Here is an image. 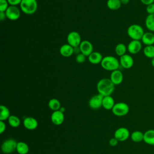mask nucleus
Returning <instances> with one entry per match:
<instances>
[{
    "label": "nucleus",
    "mask_w": 154,
    "mask_h": 154,
    "mask_svg": "<svg viewBox=\"0 0 154 154\" xmlns=\"http://www.w3.org/2000/svg\"><path fill=\"white\" fill-rule=\"evenodd\" d=\"M96 87L99 94L106 96H110L113 93L115 85L109 78H102L98 81Z\"/></svg>",
    "instance_id": "f257e3e1"
},
{
    "label": "nucleus",
    "mask_w": 154,
    "mask_h": 154,
    "mask_svg": "<svg viewBox=\"0 0 154 154\" xmlns=\"http://www.w3.org/2000/svg\"><path fill=\"white\" fill-rule=\"evenodd\" d=\"M100 64L103 69L112 72L119 69L120 66V62L115 57L108 55L103 58Z\"/></svg>",
    "instance_id": "f03ea898"
},
{
    "label": "nucleus",
    "mask_w": 154,
    "mask_h": 154,
    "mask_svg": "<svg viewBox=\"0 0 154 154\" xmlns=\"http://www.w3.org/2000/svg\"><path fill=\"white\" fill-rule=\"evenodd\" d=\"M128 35L134 40H141L144 31L143 28L138 24H132L127 29Z\"/></svg>",
    "instance_id": "7ed1b4c3"
},
{
    "label": "nucleus",
    "mask_w": 154,
    "mask_h": 154,
    "mask_svg": "<svg viewBox=\"0 0 154 154\" xmlns=\"http://www.w3.org/2000/svg\"><path fill=\"white\" fill-rule=\"evenodd\" d=\"M20 9L26 14H32L37 10L38 4L37 0H22Z\"/></svg>",
    "instance_id": "20e7f679"
},
{
    "label": "nucleus",
    "mask_w": 154,
    "mask_h": 154,
    "mask_svg": "<svg viewBox=\"0 0 154 154\" xmlns=\"http://www.w3.org/2000/svg\"><path fill=\"white\" fill-rule=\"evenodd\" d=\"M111 110L115 116L122 117L126 116L129 112V107L125 102H120L116 103Z\"/></svg>",
    "instance_id": "39448f33"
},
{
    "label": "nucleus",
    "mask_w": 154,
    "mask_h": 154,
    "mask_svg": "<svg viewBox=\"0 0 154 154\" xmlns=\"http://www.w3.org/2000/svg\"><path fill=\"white\" fill-rule=\"evenodd\" d=\"M17 142L13 138L5 140L1 145V150L5 154H9L16 150Z\"/></svg>",
    "instance_id": "423d86ee"
},
{
    "label": "nucleus",
    "mask_w": 154,
    "mask_h": 154,
    "mask_svg": "<svg viewBox=\"0 0 154 154\" xmlns=\"http://www.w3.org/2000/svg\"><path fill=\"white\" fill-rule=\"evenodd\" d=\"M67 43L73 48L79 46L82 40L80 34L77 31H71L67 36Z\"/></svg>",
    "instance_id": "0eeeda50"
},
{
    "label": "nucleus",
    "mask_w": 154,
    "mask_h": 154,
    "mask_svg": "<svg viewBox=\"0 0 154 154\" xmlns=\"http://www.w3.org/2000/svg\"><path fill=\"white\" fill-rule=\"evenodd\" d=\"M20 9L17 6L10 5L5 11L7 18L10 20H16L20 16Z\"/></svg>",
    "instance_id": "6e6552de"
},
{
    "label": "nucleus",
    "mask_w": 154,
    "mask_h": 154,
    "mask_svg": "<svg viewBox=\"0 0 154 154\" xmlns=\"http://www.w3.org/2000/svg\"><path fill=\"white\" fill-rule=\"evenodd\" d=\"M129 130L125 127H121L116 130L114 137L116 138L119 141H125L128 139L130 136Z\"/></svg>",
    "instance_id": "1a4fd4ad"
},
{
    "label": "nucleus",
    "mask_w": 154,
    "mask_h": 154,
    "mask_svg": "<svg viewBox=\"0 0 154 154\" xmlns=\"http://www.w3.org/2000/svg\"><path fill=\"white\" fill-rule=\"evenodd\" d=\"M103 97V96L100 94L94 95L89 100V106L93 109L100 108L101 106H102Z\"/></svg>",
    "instance_id": "9d476101"
},
{
    "label": "nucleus",
    "mask_w": 154,
    "mask_h": 154,
    "mask_svg": "<svg viewBox=\"0 0 154 154\" xmlns=\"http://www.w3.org/2000/svg\"><path fill=\"white\" fill-rule=\"evenodd\" d=\"M127 49L131 54H136L140 52L142 49V42L140 40H132L128 45Z\"/></svg>",
    "instance_id": "9b49d317"
},
{
    "label": "nucleus",
    "mask_w": 154,
    "mask_h": 154,
    "mask_svg": "<svg viewBox=\"0 0 154 154\" xmlns=\"http://www.w3.org/2000/svg\"><path fill=\"white\" fill-rule=\"evenodd\" d=\"M79 46L81 53L87 57L93 52V46L88 40H82Z\"/></svg>",
    "instance_id": "f8f14e48"
},
{
    "label": "nucleus",
    "mask_w": 154,
    "mask_h": 154,
    "mask_svg": "<svg viewBox=\"0 0 154 154\" xmlns=\"http://www.w3.org/2000/svg\"><path fill=\"white\" fill-rule=\"evenodd\" d=\"M120 65L124 69H130L134 65V59L129 54H125L120 57Z\"/></svg>",
    "instance_id": "ddd939ff"
},
{
    "label": "nucleus",
    "mask_w": 154,
    "mask_h": 154,
    "mask_svg": "<svg viewBox=\"0 0 154 154\" xmlns=\"http://www.w3.org/2000/svg\"><path fill=\"white\" fill-rule=\"evenodd\" d=\"M51 120L55 125L58 126L61 125L64 120V112H61L60 110L53 111L51 116Z\"/></svg>",
    "instance_id": "4468645a"
},
{
    "label": "nucleus",
    "mask_w": 154,
    "mask_h": 154,
    "mask_svg": "<svg viewBox=\"0 0 154 154\" xmlns=\"http://www.w3.org/2000/svg\"><path fill=\"white\" fill-rule=\"evenodd\" d=\"M109 79L115 85H119L123 80V73L119 69L114 70L111 72Z\"/></svg>",
    "instance_id": "2eb2a0df"
},
{
    "label": "nucleus",
    "mask_w": 154,
    "mask_h": 154,
    "mask_svg": "<svg viewBox=\"0 0 154 154\" xmlns=\"http://www.w3.org/2000/svg\"><path fill=\"white\" fill-rule=\"evenodd\" d=\"M24 127L28 130H34L38 126L37 120L32 117H27L23 121Z\"/></svg>",
    "instance_id": "dca6fc26"
},
{
    "label": "nucleus",
    "mask_w": 154,
    "mask_h": 154,
    "mask_svg": "<svg viewBox=\"0 0 154 154\" xmlns=\"http://www.w3.org/2000/svg\"><path fill=\"white\" fill-rule=\"evenodd\" d=\"M60 53L64 57H69L74 54L73 48L68 43L64 44L60 48Z\"/></svg>",
    "instance_id": "f3484780"
},
{
    "label": "nucleus",
    "mask_w": 154,
    "mask_h": 154,
    "mask_svg": "<svg viewBox=\"0 0 154 154\" xmlns=\"http://www.w3.org/2000/svg\"><path fill=\"white\" fill-rule=\"evenodd\" d=\"M141 42L146 46H150L154 45V34L152 32L148 31L144 32Z\"/></svg>",
    "instance_id": "a211bd4d"
},
{
    "label": "nucleus",
    "mask_w": 154,
    "mask_h": 154,
    "mask_svg": "<svg viewBox=\"0 0 154 154\" xmlns=\"http://www.w3.org/2000/svg\"><path fill=\"white\" fill-rule=\"evenodd\" d=\"M103 58V57H102V55L100 52L95 51L93 52L88 57V60L90 63L93 64H97L101 63Z\"/></svg>",
    "instance_id": "6ab92c4d"
},
{
    "label": "nucleus",
    "mask_w": 154,
    "mask_h": 154,
    "mask_svg": "<svg viewBox=\"0 0 154 154\" xmlns=\"http://www.w3.org/2000/svg\"><path fill=\"white\" fill-rule=\"evenodd\" d=\"M115 105V102L112 96H103L102 100V107L107 110L112 109Z\"/></svg>",
    "instance_id": "aec40b11"
},
{
    "label": "nucleus",
    "mask_w": 154,
    "mask_h": 154,
    "mask_svg": "<svg viewBox=\"0 0 154 154\" xmlns=\"http://www.w3.org/2000/svg\"><path fill=\"white\" fill-rule=\"evenodd\" d=\"M143 141L149 145L154 146V129H149L144 133Z\"/></svg>",
    "instance_id": "412c9836"
},
{
    "label": "nucleus",
    "mask_w": 154,
    "mask_h": 154,
    "mask_svg": "<svg viewBox=\"0 0 154 154\" xmlns=\"http://www.w3.org/2000/svg\"><path fill=\"white\" fill-rule=\"evenodd\" d=\"M145 26L150 32H154V14H148L145 19Z\"/></svg>",
    "instance_id": "4be33fe9"
},
{
    "label": "nucleus",
    "mask_w": 154,
    "mask_h": 154,
    "mask_svg": "<svg viewBox=\"0 0 154 154\" xmlns=\"http://www.w3.org/2000/svg\"><path fill=\"white\" fill-rule=\"evenodd\" d=\"M16 150L19 154H27L29 152V146L26 143L20 141L17 143Z\"/></svg>",
    "instance_id": "5701e85b"
},
{
    "label": "nucleus",
    "mask_w": 154,
    "mask_h": 154,
    "mask_svg": "<svg viewBox=\"0 0 154 154\" xmlns=\"http://www.w3.org/2000/svg\"><path fill=\"white\" fill-rule=\"evenodd\" d=\"M0 121H5L8 120L10 116V112L9 109L5 105H1L0 106Z\"/></svg>",
    "instance_id": "b1692460"
},
{
    "label": "nucleus",
    "mask_w": 154,
    "mask_h": 154,
    "mask_svg": "<svg viewBox=\"0 0 154 154\" xmlns=\"http://www.w3.org/2000/svg\"><path fill=\"white\" fill-rule=\"evenodd\" d=\"M131 140L135 143H139L144 140V133L140 131H135L131 134Z\"/></svg>",
    "instance_id": "393cba45"
},
{
    "label": "nucleus",
    "mask_w": 154,
    "mask_h": 154,
    "mask_svg": "<svg viewBox=\"0 0 154 154\" xmlns=\"http://www.w3.org/2000/svg\"><path fill=\"white\" fill-rule=\"evenodd\" d=\"M106 5L111 10H117L121 7L122 3L120 0H108Z\"/></svg>",
    "instance_id": "a878e982"
},
{
    "label": "nucleus",
    "mask_w": 154,
    "mask_h": 154,
    "mask_svg": "<svg viewBox=\"0 0 154 154\" xmlns=\"http://www.w3.org/2000/svg\"><path fill=\"white\" fill-rule=\"evenodd\" d=\"M48 107L53 111L60 110L61 108L60 102L55 98L51 99L48 102Z\"/></svg>",
    "instance_id": "bb28decb"
},
{
    "label": "nucleus",
    "mask_w": 154,
    "mask_h": 154,
    "mask_svg": "<svg viewBox=\"0 0 154 154\" xmlns=\"http://www.w3.org/2000/svg\"><path fill=\"white\" fill-rule=\"evenodd\" d=\"M128 51L127 46L123 43H119L116 46L115 48V52L117 55L121 57L125 54H126V51Z\"/></svg>",
    "instance_id": "cd10ccee"
},
{
    "label": "nucleus",
    "mask_w": 154,
    "mask_h": 154,
    "mask_svg": "<svg viewBox=\"0 0 154 154\" xmlns=\"http://www.w3.org/2000/svg\"><path fill=\"white\" fill-rule=\"evenodd\" d=\"M143 54L146 57L153 58L154 57V45L146 46L143 49Z\"/></svg>",
    "instance_id": "c85d7f7f"
},
{
    "label": "nucleus",
    "mask_w": 154,
    "mask_h": 154,
    "mask_svg": "<svg viewBox=\"0 0 154 154\" xmlns=\"http://www.w3.org/2000/svg\"><path fill=\"white\" fill-rule=\"evenodd\" d=\"M9 125L13 128H17L20 124V120L19 118L14 115H11L8 119Z\"/></svg>",
    "instance_id": "c756f323"
},
{
    "label": "nucleus",
    "mask_w": 154,
    "mask_h": 154,
    "mask_svg": "<svg viewBox=\"0 0 154 154\" xmlns=\"http://www.w3.org/2000/svg\"><path fill=\"white\" fill-rule=\"evenodd\" d=\"M9 6L7 0H0V11L5 12Z\"/></svg>",
    "instance_id": "7c9ffc66"
},
{
    "label": "nucleus",
    "mask_w": 154,
    "mask_h": 154,
    "mask_svg": "<svg viewBox=\"0 0 154 154\" xmlns=\"http://www.w3.org/2000/svg\"><path fill=\"white\" fill-rule=\"evenodd\" d=\"M86 60V56L82 53H79L76 55L75 60L78 63H83Z\"/></svg>",
    "instance_id": "2f4dec72"
},
{
    "label": "nucleus",
    "mask_w": 154,
    "mask_h": 154,
    "mask_svg": "<svg viewBox=\"0 0 154 154\" xmlns=\"http://www.w3.org/2000/svg\"><path fill=\"white\" fill-rule=\"evenodd\" d=\"M146 12L148 14H154V3L150 4L146 6Z\"/></svg>",
    "instance_id": "473e14b6"
},
{
    "label": "nucleus",
    "mask_w": 154,
    "mask_h": 154,
    "mask_svg": "<svg viewBox=\"0 0 154 154\" xmlns=\"http://www.w3.org/2000/svg\"><path fill=\"white\" fill-rule=\"evenodd\" d=\"M10 5L17 6V5H20L22 0H7Z\"/></svg>",
    "instance_id": "72a5a7b5"
},
{
    "label": "nucleus",
    "mask_w": 154,
    "mask_h": 154,
    "mask_svg": "<svg viewBox=\"0 0 154 154\" xmlns=\"http://www.w3.org/2000/svg\"><path fill=\"white\" fill-rule=\"evenodd\" d=\"M6 129V125L4 121H0V134H2Z\"/></svg>",
    "instance_id": "f704fd0d"
},
{
    "label": "nucleus",
    "mask_w": 154,
    "mask_h": 154,
    "mask_svg": "<svg viewBox=\"0 0 154 154\" xmlns=\"http://www.w3.org/2000/svg\"><path fill=\"white\" fill-rule=\"evenodd\" d=\"M118 142H119V141H118L116 138L113 137V138H111V139L109 140V145L111 146H116L117 145Z\"/></svg>",
    "instance_id": "c9c22d12"
},
{
    "label": "nucleus",
    "mask_w": 154,
    "mask_h": 154,
    "mask_svg": "<svg viewBox=\"0 0 154 154\" xmlns=\"http://www.w3.org/2000/svg\"><path fill=\"white\" fill-rule=\"evenodd\" d=\"M140 1L143 4L145 5L146 6L150 4L154 3V0H140Z\"/></svg>",
    "instance_id": "e433bc0d"
},
{
    "label": "nucleus",
    "mask_w": 154,
    "mask_h": 154,
    "mask_svg": "<svg viewBox=\"0 0 154 154\" xmlns=\"http://www.w3.org/2000/svg\"><path fill=\"white\" fill-rule=\"evenodd\" d=\"M7 18L6 16V14L5 12L4 11H0V20L1 21H3L4 19H5Z\"/></svg>",
    "instance_id": "4c0bfd02"
},
{
    "label": "nucleus",
    "mask_w": 154,
    "mask_h": 154,
    "mask_svg": "<svg viewBox=\"0 0 154 154\" xmlns=\"http://www.w3.org/2000/svg\"><path fill=\"white\" fill-rule=\"evenodd\" d=\"M73 51H74V54H76V55L79 54V53H81L79 46H77V47L73 48Z\"/></svg>",
    "instance_id": "58836bf2"
},
{
    "label": "nucleus",
    "mask_w": 154,
    "mask_h": 154,
    "mask_svg": "<svg viewBox=\"0 0 154 154\" xmlns=\"http://www.w3.org/2000/svg\"><path fill=\"white\" fill-rule=\"evenodd\" d=\"M120 1H121L122 4L126 5V4H128L130 0H120Z\"/></svg>",
    "instance_id": "ea45409f"
},
{
    "label": "nucleus",
    "mask_w": 154,
    "mask_h": 154,
    "mask_svg": "<svg viewBox=\"0 0 154 154\" xmlns=\"http://www.w3.org/2000/svg\"><path fill=\"white\" fill-rule=\"evenodd\" d=\"M60 110L61 112H64L66 111V109H65V108H64V107H61V108H60Z\"/></svg>",
    "instance_id": "a19ab883"
},
{
    "label": "nucleus",
    "mask_w": 154,
    "mask_h": 154,
    "mask_svg": "<svg viewBox=\"0 0 154 154\" xmlns=\"http://www.w3.org/2000/svg\"><path fill=\"white\" fill-rule=\"evenodd\" d=\"M151 64L154 67V57L151 60Z\"/></svg>",
    "instance_id": "79ce46f5"
}]
</instances>
